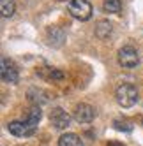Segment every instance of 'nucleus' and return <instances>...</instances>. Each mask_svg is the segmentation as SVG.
<instances>
[{"mask_svg":"<svg viewBox=\"0 0 143 146\" xmlns=\"http://www.w3.org/2000/svg\"><path fill=\"white\" fill-rule=\"evenodd\" d=\"M41 116H43V111H41L39 106H32L28 111H27V116H25V121L30 123L32 127H35V125L41 121Z\"/></svg>","mask_w":143,"mask_h":146,"instance_id":"11","label":"nucleus"},{"mask_svg":"<svg viewBox=\"0 0 143 146\" xmlns=\"http://www.w3.org/2000/svg\"><path fill=\"white\" fill-rule=\"evenodd\" d=\"M67 11L74 19H80V21H88L92 18V4L88 0H69L67 4Z\"/></svg>","mask_w":143,"mask_h":146,"instance_id":"2","label":"nucleus"},{"mask_svg":"<svg viewBox=\"0 0 143 146\" xmlns=\"http://www.w3.org/2000/svg\"><path fill=\"white\" fill-rule=\"evenodd\" d=\"M58 2H64V0H58Z\"/></svg>","mask_w":143,"mask_h":146,"instance_id":"17","label":"nucleus"},{"mask_svg":"<svg viewBox=\"0 0 143 146\" xmlns=\"http://www.w3.org/2000/svg\"><path fill=\"white\" fill-rule=\"evenodd\" d=\"M117 56H118V64L126 69H134L140 64V55L132 46H122Z\"/></svg>","mask_w":143,"mask_h":146,"instance_id":"3","label":"nucleus"},{"mask_svg":"<svg viewBox=\"0 0 143 146\" xmlns=\"http://www.w3.org/2000/svg\"><path fill=\"white\" fill-rule=\"evenodd\" d=\"M103 11L108 14H120L122 11V0H104Z\"/></svg>","mask_w":143,"mask_h":146,"instance_id":"12","label":"nucleus"},{"mask_svg":"<svg viewBox=\"0 0 143 146\" xmlns=\"http://www.w3.org/2000/svg\"><path fill=\"white\" fill-rule=\"evenodd\" d=\"M96 116V109L90 106V104L81 102L74 108V120L78 123H90Z\"/></svg>","mask_w":143,"mask_h":146,"instance_id":"7","label":"nucleus"},{"mask_svg":"<svg viewBox=\"0 0 143 146\" xmlns=\"http://www.w3.org/2000/svg\"><path fill=\"white\" fill-rule=\"evenodd\" d=\"M37 74L43 76L44 79H62V78H64V74H62L58 69H51V67H43V69H39Z\"/></svg>","mask_w":143,"mask_h":146,"instance_id":"13","label":"nucleus"},{"mask_svg":"<svg viewBox=\"0 0 143 146\" xmlns=\"http://www.w3.org/2000/svg\"><path fill=\"white\" fill-rule=\"evenodd\" d=\"M115 99L118 102V106L132 108L138 102V99H140L138 88L134 85H131V83H122V85L117 88V92H115Z\"/></svg>","mask_w":143,"mask_h":146,"instance_id":"1","label":"nucleus"},{"mask_svg":"<svg viewBox=\"0 0 143 146\" xmlns=\"http://www.w3.org/2000/svg\"><path fill=\"white\" fill-rule=\"evenodd\" d=\"M0 76L2 81L7 85H16L19 81V72H18V65L9 58H2V65H0Z\"/></svg>","mask_w":143,"mask_h":146,"instance_id":"4","label":"nucleus"},{"mask_svg":"<svg viewBox=\"0 0 143 146\" xmlns=\"http://www.w3.org/2000/svg\"><path fill=\"white\" fill-rule=\"evenodd\" d=\"M58 146H83V141L78 134H73V132H67V134H62L58 139Z\"/></svg>","mask_w":143,"mask_h":146,"instance_id":"10","label":"nucleus"},{"mask_svg":"<svg viewBox=\"0 0 143 146\" xmlns=\"http://www.w3.org/2000/svg\"><path fill=\"white\" fill-rule=\"evenodd\" d=\"M46 39H48V44L49 46H55V48H60L65 40V32L58 27H49L48 32H46Z\"/></svg>","mask_w":143,"mask_h":146,"instance_id":"8","label":"nucleus"},{"mask_svg":"<svg viewBox=\"0 0 143 146\" xmlns=\"http://www.w3.org/2000/svg\"><path fill=\"white\" fill-rule=\"evenodd\" d=\"M108 146H124V144H118V143H110Z\"/></svg>","mask_w":143,"mask_h":146,"instance_id":"16","label":"nucleus"},{"mask_svg":"<svg viewBox=\"0 0 143 146\" xmlns=\"http://www.w3.org/2000/svg\"><path fill=\"white\" fill-rule=\"evenodd\" d=\"M115 129L117 130H126V132H131L132 130V127H131L127 121H124V123H122V121H115Z\"/></svg>","mask_w":143,"mask_h":146,"instance_id":"15","label":"nucleus"},{"mask_svg":"<svg viewBox=\"0 0 143 146\" xmlns=\"http://www.w3.org/2000/svg\"><path fill=\"white\" fill-rule=\"evenodd\" d=\"M16 11V4L14 0H0V13L4 18H11Z\"/></svg>","mask_w":143,"mask_h":146,"instance_id":"14","label":"nucleus"},{"mask_svg":"<svg viewBox=\"0 0 143 146\" xmlns=\"http://www.w3.org/2000/svg\"><path fill=\"white\" fill-rule=\"evenodd\" d=\"M49 121L55 129L58 130H64L71 125V114L67 111H64L62 108H55L51 113H49Z\"/></svg>","mask_w":143,"mask_h":146,"instance_id":"5","label":"nucleus"},{"mask_svg":"<svg viewBox=\"0 0 143 146\" xmlns=\"http://www.w3.org/2000/svg\"><path fill=\"white\" fill-rule=\"evenodd\" d=\"M113 32V25H111L108 19H101V21L96 25V37H99L101 40H104L111 35Z\"/></svg>","mask_w":143,"mask_h":146,"instance_id":"9","label":"nucleus"},{"mask_svg":"<svg viewBox=\"0 0 143 146\" xmlns=\"http://www.w3.org/2000/svg\"><path fill=\"white\" fill-rule=\"evenodd\" d=\"M7 129H9V132H11L13 135H16V137H28V135H32L35 132V127H32V125L27 123L25 120L23 121H19V120L11 121L7 125Z\"/></svg>","mask_w":143,"mask_h":146,"instance_id":"6","label":"nucleus"}]
</instances>
